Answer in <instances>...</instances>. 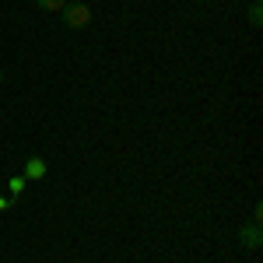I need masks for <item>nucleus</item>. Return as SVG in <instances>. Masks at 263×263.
Wrapping results in <instances>:
<instances>
[{
  "mask_svg": "<svg viewBox=\"0 0 263 263\" xmlns=\"http://www.w3.org/2000/svg\"><path fill=\"white\" fill-rule=\"evenodd\" d=\"M0 84H4V74H0Z\"/></svg>",
  "mask_w": 263,
  "mask_h": 263,
  "instance_id": "nucleus-8",
  "label": "nucleus"
},
{
  "mask_svg": "<svg viewBox=\"0 0 263 263\" xmlns=\"http://www.w3.org/2000/svg\"><path fill=\"white\" fill-rule=\"evenodd\" d=\"M249 25H253V28H260V25H263V7H260V0H253V7H249Z\"/></svg>",
  "mask_w": 263,
  "mask_h": 263,
  "instance_id": "nucleus-4",
  "label": "nucleus"
},
{
  "mask_svg": "<svg viewBox=\"0 0 263 263\" xmlns=\"http://www.w3.org/2000/svg\"><path fill=\"white\" fill-rule=\"evenodd\" d=\"M63 25H67V28H74V32H78V28H88V25H91V7H88V4H84V0H74V4H63Z\"/></svg>",
  "mask_w": 263,
  "mask_h": 263,
  "instance_id": "nucleus-1",
  "label": "nucleus"
},
{
  "mask_svg": "<svg viewBox=\"0 0 263 263\" xmlns=\"http://www.w3.org/2000/svg\"><path fill=\"white\" fill-rule=\"evenodd\" d=\"M35 4H39L42 11H63V4H67V0H35Z\"/></svg>",
  "mask_w": 263,
  "mask_h": 263,
  "instance_id": "nucleus-6",
  "label": "nucleus"
},
{
  "mask_svg": "<svg viewBox=\"0 0 263 263\" xmlns=\"http://www.w3.org/2000/svg\"><path fill=\"white\" fill-rule=\"evenodd\" d=\"M42 176H46V162H42L39 155L25 158V179H42Z\"/></svg>",
  "mask_w": 263,
  "mask_h": 263,
  "instance_id": "nucleus-3",
  "label": "nucleus"
},
{
  "mask_svg": "<svg viewBox=\"0 0 263 263\" xmlns=\"http://www.w3.org/2000/svg\"><path fill=\"white\" fill-rule=\"evenodd\" d=\"M25 176H11V179H7V190H11V197H21V190H25Z\"/></svg>",
  "mask_w": 263,
  "mask_h": 263,
  "instance_id": "nucleus-5",
  "label": "nucleus"
},
{
  "mask_svg": "<svg viewBox=\"0 0 263 263\" xmlns=\"http://www.w3.org/2000/svg\"><path fill=\"white\" fill-rule=\"evenodd\" d=\"M239 242L246 246V249H260L263 246V232H260V221H249L239 228Z\"/></svg>",
  "mask_w": 263,
  "mask_h": 263,
  "instance_id": "nucleus-2",
  "label": "nucleus"
},
{
  "mask_svg": "<svg viewBox=\"0 0 263 263\" xmlns=\"http://www.w3.org/2000/svg\"><path fill=\"white\" fill-rule=\"evenodd\" d=\"M0 211H7V197L4 193H0Z\"/></svg>",
  "mask_w": 263,
  "mask_h": 263,
  "instance_id": "nucleus-7",
  "label": "nucleus"
}]
</instances>
